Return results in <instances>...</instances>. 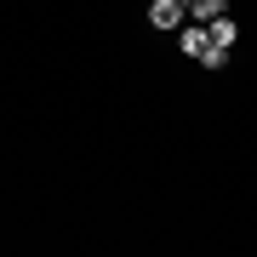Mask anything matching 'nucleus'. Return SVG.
<instances>
[{"label": "nucleus", "instance_id": "obj_1", "mask_svg": "<svg viewBox=\"0 0 257 257\" xmlns=\"http://www.w3.org/2000/svg\"><path fill=\"white\" fill-rule=\"evenodd\" d=\"M149 23H155V29H172V35H177V29L189 23V6H183V0H149Z\"/></svg>", "mask_w": 257, "mask_h": 257}, {"label": "nucleus", "instance_id": "obj_2", "mask_svg": "<svg viewBox=\"0 0 257 257\" xmlns=\"http://www.w3.org/2000/svg\"><path fill=\"white\" fill-rule=\"evenodd\" d=\"M177 40H183V52L200 63V52L211 46V29H206V23H183V29H177Z\"/></svg>", "mask_w": 257, "mask_h": 257}, {"label": "nucleus", "instance_id": "obj_3", "mask_svg": "<svg viewBox=\"0 0 257 257\" xmlns=\"http://www.w3.org/2000/svg\"><path fill=\"white\" fill-rule=\"evenodd\" d=\"M206 29H211V46H223V52H229V46H234V35H240V29H234V18H229V12H223V18H211Z\"/></svg>", "mask_w": 257, "mask_h": 257}, {"label": "nucleus", "instance_id": "obj_4", "mask_svg": "<svg viewBox=\"0 0 257 257\" xmlns=\"http://www.w3.org/2000/svg\"><path fill=\"white\" fill-rule=\"evenodd\" d=\"M229 12V0H189V23H211Z\"/></svg>", "mask_w": 257, "mask_h": 257}, {"label": "nucleus", "instance_id": "obj_5", "mask_svg": "<svg viewBox=\"0 0 257 257\" xmlns=\"http://www.w3.org/2000/svg\"><path fill=\"white\" fill-rule=\"evenodd\" d=\"M223 63H229V52H223V46H206V52H200V69H211V74H217Z\"/></svg>", "mask_w": 257, "mask_h": 257}, {"label": "nucleus", "instance_id": "obj_6", "mask_svg": "<svg viewBox=\"0 0 257 257\" xmlns=\"http://www.w3.org/2000/svg\"><path fill=\"white\" fill-rule=\"evenodd\" d=\"M183 6H189V0H183Z\"/></svg>", "mask_w": 257, "mask_h": 257}]
</instances>
